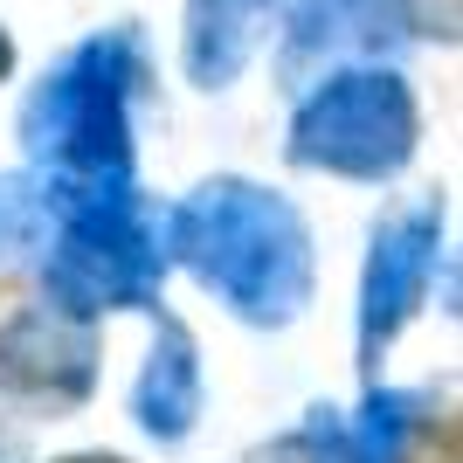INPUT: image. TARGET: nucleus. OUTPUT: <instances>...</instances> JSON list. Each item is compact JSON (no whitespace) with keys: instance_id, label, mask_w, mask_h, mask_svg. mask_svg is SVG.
<instances>
[{"instance_id":"obj_1","label":"nucleus","mask_w":463,"mask_h":463,"mask_svg":"<svg viewBox=\"0 0 463 463\" xmlns=\"http://www.w3.org/2000/svg\"><path fill=\"white\" fill-rule=\"evenodd\" d=\"M159 250L180 256L250 318H284L311 290V242L298 208L242 180H214L194 201H180L159 229Z\"/></svg>"},{"instance_id":"obj_2","label":"nucleus","mask_w":463,"mask_h":463,"mask_svg":"<svg viewBox=\"0 0 463 463\" xmlns=\"http://www.w3.org/2000/svg\"><path fill=\"white\" fill-rule=\"evenodd\" d=\"M146 83L132 35H97L49 70L21 111L28 153L49 166V194L132 180V97Z\"/></svg>"},{"instance_id":"obj_3","label":"nucleus","mask_w":463,"mask_h":463,"mask_svg":"<svg viewBox=\"0 0 463 463\" xmlns=\"http://www.w3.org/2000/svg\"><path fill=\"white\" fill-rule=\"evenodd\" d=\"M56 208V242H49V298L70 318L111 305H146L159 290V222L138 201V187H77L42 194V214Z\"/></svg>"},{"instance_id":"obj_4","label":"nucleus","mask_w":463,"mask_h":463,"mask_svg":"<svg viewBox=\"0 0 463 463\" xmlns=\"http://www.w3.org/2000/svg\"><path fill=\"white\" fill-rule=\"evenodd\" d=\"M415 90L394 70H339L298 104L290 118V159L326 166L346 180H387L415 153Z\"/></svg>"},{"instance_id":"obj_5","label":"nucleus","mask_w":463,"mask_h":463,"mask_svg":"<svg viewBox=\"0 0 463 463\" xmlns=\"http://www.w3.org/2000/svg\"><path fill=\"white\" fill-rule=\"evenodd\" d=\"M408 0H290L284 77H305L311 62L339 56H381L408 35Z\"/></svg>"},{"instance_id":"obj_6","label":"nucleus","mask_w":463,"mask_h":463,"mask_svg":"<svg viewBox=\"0 0 463 463\" xmlns=\"http://www.w3.org/2000/svg\"><path fill=\"white\" fill-rule=\"evenodd\" d=\"M0 387L35 402H77L90 387V332L62 311H21L0 332Z\"/></svg>"},{"instance_id":"obj_7","label":"nucleus","mask_w":463,"mask_h":463,"mask_svg":"<svg viewBox=\"0 0 463 463\" xmlns=\"http://www.w3.org/2000/svg\"><path fill=\"white\" fill-rule=\"evenodd\" d=\"M277 0H187V35H180V62L201 90L242 77V62L256 56V42L270 28Z\"/></svg>"},{"instance_id":"obj_8","label":"nucleus","mask_w":463,"mask_h":463,"mask_svg":"<svg viewBox=\"0 0 463 463\" xmlns=\"http://www.w3.org/2000/svg\"><path fill=\"white\" fill-rule=\"evenodd\" d=\"M429 263H436V214H402L394 229H381L367 263V346L387 339L408 311L422 305Z\"/></svg>"},{"instance_id":"obj_9","label":"nucleus","mask_w":463,"mask_h":463,"mask_svg":"<svg viewBox=\"0 0 463 463\" xmlns=\"http://www.w3.org/2000/svg\"><path fill=\"white\" fill-rule=\"evenodd\" d=\"M194 408H201V367H194L187 332H166V346L153 353V367L138 381V422L153 436H187Z\"/></svg>"},{"instance_id":"obj_10","label":"nucleus","mask_w":463,"mask_h":463,"mask_svg":"<svg viewBox=\"0 0 463 463\" xmlns=\"http://www.w3.org/2000/svg\"><path fill=\"white\" fill-rule=\"evenodd\" d=\"M42 229V194H28V180H0V256L7 250H21L28 235Z\"/></svg>"},{"instance_id":"obj_11","label":"nucleus","mask_w":463,"mask_h":463,"mask_svg":"<svg viewBox=\"0 0 463 463\" xmlns=\"http://www.w3.org/2000/svg\"><path fill=\"white\" fill-rule=\"evenodd\" d=\"M394 463H457V422H449V415H422V422H408L402 457H394Z\"/></svg>"},{"instance_id":"obj_12","label":"nucleus","mask_w":463,"mask_h":463,"mask_svg":"<svg viewBox=\"0 0 463 463\" xmlns=\"http://www.w3.org/2000/svg\"><path fill=\"white\" fill-rule=\"evenodd\" d=\"M14 70V42H7V28H0V77Z\"/></svg>"},{"instance_id":"obj_13","label":"nucleus","mask_w":463,"mask_h":463,"mask_svg":"<svg viewBox=\"0 0 463 463\" xmlns=\"http://www.w3.org/2000/svg\"><path fill=\"white\" fill-rule=\"evenodd\" d=\"M70 463H118V457H70Z\"/></svg>"}]
</instances>
